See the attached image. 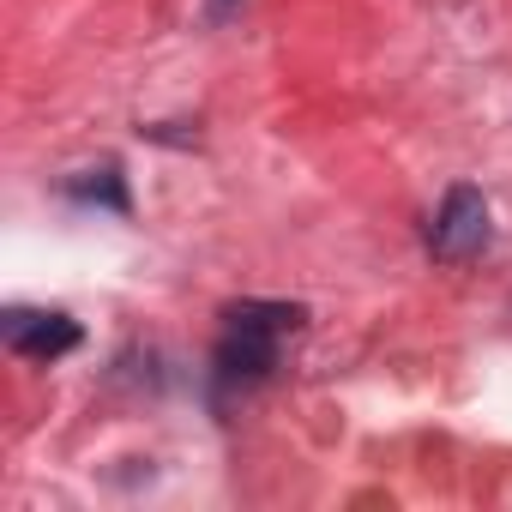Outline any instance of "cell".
Masks as SVG:
<instances>
[{
	"instance_id": "obj_4",
	"label": "cell",
	"mask_w": 512,
	"mask_h": 512,
	"mask_svg": "<svg viewBox=\"0 0 512 512\" xmlns=\"http://www.w3.org/2000/svg\"><path fill=\"white\" fill-rule=\"evenodd\" d=\"M223 326H247V332H272V338H290L308 326V308L302 302H229L223 308Z\"/></svg>"
},
{
	"instance_id": "obj_1",
	"label": "cell",
	"mask_w": 512,
	"mask_h": 512,
	"mask_svg": "<svg viewBox=\"0 0 512 512\" xmlns=\"http://www.w3.org/2000/svg\"><path fill=\"white\" fill-rule=\"evenodd\" d=\"M488 235H494V223H488V199L476 193V187H446V199H440V211H434V223H428V253L434 260H446V266H458V260H476V253L488 247Z\"/></svg>"
},
{
	"instance_id": "obj_6",
	"label": "cell",
	"mask_w": 512,
	"mask_h": 512,
	"mask_svg": "<svg viewBox=\"0 0 512 512\" xmlns=\"http://www.w3.org/2000/svg\"><path fill=\"white\" fill-rule=\"evenodd\" d=\"M241 13V0H205V19L211 25H223V19H235Z\"/></svg>"
},
{
	"instance_id": "obj_2",
	"label": "cell",
	"mask_w": 512,
	"mask_h": 512,
	"mask_svg": "<svg viewBox=\"0 0 512 512\" xmlns=\"http://www.w3.org/2000/svg\"><path fill=\"white\" fill-rule=\"evenodd\" d=\"M0 338H7V350L25 356V362H55V356L85 344L73 314H43V308H7L0 314Z\"/></svg>"
},
{
	"instance_id": "obj_5",
	"label": "cell",
	"mask_w": 512,
	"mask_h": 512,
	"mask_svg": "<svg viewBox=\"0 0 512 512\" xmlns=\"http://www.w3.org/2000/svg\"><path fill=\"white\" fill-rule=\"evenodd\" d=\"M67 199L73 205H109V211H133V199H127V181H121V169L115 163H103V169H79L73 181H67Z\"/></svg>"
},
{
	"instance_id": "obj_3",
	"label": "cell",
	"mask_w": 512,
	"mask_h": 512,
	"mask_svg": "<svg viewBox=\"0 0 512 512\" xmlns=\"http://www.w3.org/2000/svg\"><path fill=\"white\" fill-rule=\"evenodd\" d=\"M278 368V338L272 332H247V326H229L217 356H211V380L217 392H253V386H266Z\"/></svg>"
}]
</instances>
